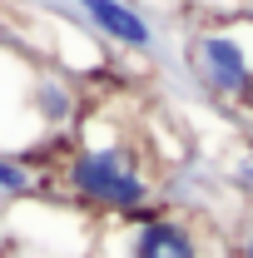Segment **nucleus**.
Returning <instances> with one entry per match:
<instances>
[{
    "label": "nucleus",
    "instance_id": "39448f33",
    "mask_svg": "<svg viewBox=\"0 0 253 258\" xmlns=\"http://www.w3.org/2000/svg\"><path fill=\"white\" fill-rule=\"evenodd\" d=\"M75 114H80V95L70 90V80L40 70L35 75V119H40V129H65Z\"/></svg>",
    "mask_w": 253,
    "mask_h": 258
},
{
    "label": "nucleus",
    "instance_id": "20e7f679",
    "mask_svg": "<svg viewBox=\"0 0 253 258\" xmlns=\"http://www.w3.org/2000/svg\"><path fill=\"white\" fill-rule=\"evenodd\" d=\"M75 10H85L90 15V25H95L104 40H114V45H124V50H149L154 45V25L124 5V0H70Z\"/></svg>",
    "mask_w": 253,
    "mask_h": 258
},
{
    "label": "nucleus",
    "instance_id": "f257e3e1",
    "mask_svg": "<svg viewBox=\"0 0 253 258\" xmlns=\"http://www.w3.org/2000/svg\"><path fill=\"white\" fill-rule=\"evenodd\" d=\"M65 199L99 219H129L154 209V179L129 139H90L60 169Z\"/></svg>",
    "mask_w": 253,
    "mask_h": 258
},
{
    "label": "nucleus",
    "instance_id": "423d86ee",
    "mask_svg": "<svg viewBox=\"0 0 253 258\" xmlns=\"http://www.w3.org/2000/svg\"><path fill=\"white\" fill-rule=\"evenodd\" d=\"M35 179L25 164H15L10 154H0V199H25V194H35Z\"/></svg>",
    "mask_w": 253,
    "mask_h": 258
},
{
    "label": "nucleus",
    "instance_id": "0eeeda50",
    "mask_svg": "<svg viewBox=\"0 0 253 258\" xmlns=\"http://www.w3.org/2000/svg\"><path fill=\"white\" fill-rule=\"evenodd\" d=\"M238 258H253V228L243 233V238H238Z\"/></svg>",
    "mask_w": 253,
    "mask_h": 258
},
{
    "label": "nucleus",
    "instance_id": "7ed1b4c3",
    "mask_svg": "<svg viewBox=\"0 0 253 258\" xmlns=\"http://www.w3.org/2000/svg\"><path fill=\"white\" fill-rule=\"evenodd\" d=\"M189 64L223 99H253V25L199 30L189 40Z\"/></svg>",
    "mask_w": 253,
    "mask_h": 258
},
{
    "label": "nucleus",
    "instance_id": "f03ea898",
    "mask_svg": "<svg viewBox=\"0 0 253 258\" xmlns=\"http://www.w3.org/2000/svg\"><path fill=\"white\" fill-rule=\"evenodd\" d=\"M90 258H228L223 238L194 214L144 209L95 228Z\"/></svg>",
    "mask_w": 253,
    "mask_h": 258
}]
</instances>
